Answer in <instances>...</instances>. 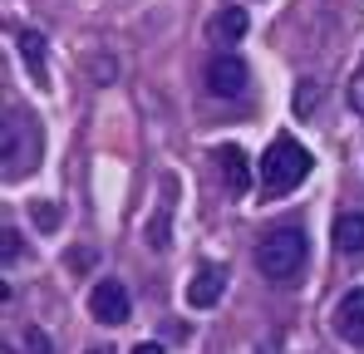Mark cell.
I'll list each match as a JSON object with an SVG mask.
<instances>
[{"label":"cell","mask_w":364,"mask_h":354,"mask_svg":"<svg viewBox=\"0 0 364 354\" xmlns=\"http://www.w3.org/2000/svg\"><path fill=\"white\" fill-rule=\"evenodd\" d=\"M40 148H45V138H40V123H35L30 114H20V109H10V114H5V128H0L5 182H15V177H25L30 168H40Z\"/></svg>","instance_id":"obj_1"},{"label":"cell","mask_w":364,"mask_h":354,"mask_svg":"<svg viewBox=\"0 0 364 354\" xmlns=\"http://www.w3.org/2000/svg\"><path fill=\"white\" fill-rule=\"evenodd\" d=\"M310 177V153L296 138H271V148L261 153V187L266 197H286Z\"/></svg>","instance_id":"obj_2"},{"label":"cell","mask_w":364,"mask_h":354,"mask_svg":"<svg viewBox=\"0 0 364 354\" xmlns=\"http://www.w3.org/2000/svg\"><path fill=\"white\" fill-rule=\"evenodd\" d=\"M305 232L301 227H281V232L261 236V246H256V271L266 276V281H291L296 271L305 266Z\"/></svg>","instance_id":"obj_3"},{"label":"cell","mask_w":364,"mask_h":354,"mask_svg":"<svg viewBox=\"0 0 364 354\" xmlns=\"http://www.w3.org/2000/svg\"><path fill=\"white\" fill-rule=\"evenodd\" d=\"M207 89L217 94V99H242L246 84H251V74H246V64L237 55H212V64H207Z\"/></svg>","instance_id":"obj_4"},{"label":"cell","mask_w":364,"mask_h":354,"mask_svg":"<svg viewBox=\"0 0 364 354\" xmlns=\"http://www.w3.org/2000/svg\"><path fill=\"white\" fill-rule=\"evenodd\" d=\"M89 315H94L99 325H123V320L133 315V300L123 291V281H99V286L89 291Z\"/></svg>","instance_id":"obj_5"},{"label":"cell","mask_w":364,"mask_h":354,"mask_svg":"<svg viewBox=\"0 0 364 354\" xmlns=\"http://www.w3.org/2000/svg\"><path fill=\"white\" fill-rule=\"evenodd\" d=\"M335 335L345 340V345H364V286H355L350 295H340V305H335Z\"/></svg>","instance_id":"obj_6"},{"label":"cell","mask_w":364,"mask_h":354,"mask_svg":"<svg viewBox=\"0 0 364 354\" xmlns=\"http://www.w3.org/2000/svg\"><path fill=\"white\" fill-rule=\"evenodd\" d=\"M222 291H227V276H222L217 266H207V271H197V276L187 281V305H192V310H212V305L222 300Z\"/></svg>","instance_id":"obj_7"},{"label":"cell","mask_w":364,"mask_h":354,"mask_svg":"<svg viewBox=\"0 0 364 354\" xmlns=\"http://www.w3.org/2000/svg\"><path fill=\"white\" fill-rule=\"evenodd\" d=\"M246 25H251V20H246L242 5H227V10H217V15H212L207 35H212V45H237V40L246 35Z\"/></svg>","instance_id":"obj_8"},{"label":"cell","mask_w":364,"mask_h":354,"mask_svg":"<svg viewBox=\"0 0 364 354\" xmlns=\"http://www.w3.org/2000/svg\"><path fill=\"white\" fill-rule=\"evenodd\" d=\"M217 168H222V177H227L232 192H246V187H251V163H246V153L237 148V143L217 148Z\"/></svg>","instance_id":"obj_9"},{"label":"cell","mask_w":364,"mask_h":354,"mask_svg":"<svg viewBox=\"0 0 364 354\" xmlns=\"http://www.w3.org/2000/svg\"><path fill=\"white\" fill-rule=\"evenodd\" d=\"M335 251L340 256H360L364 251V212H345L335 222Z\"/></svg>","instance_id":"obj_10"},{"label":"cell","mask_w":364,"mask_h":354,"mask_svg":"<svg viewBox=\"0 0 364 354\" xmlns=\"http://www.w3.org/2000/svg\"><path fill=\"white\" fill-rule=\"evenodd\" d=\"M20 55H25V64H30L35 84H50V69H45V40H40L35 30H25V35H20Z\"/></svg>","instance_id":"obj_11"},{"label":"cell","mask_w":364,"mask_h":354,"mask_svg":"<svg viewBox=\"0 0 364 354\" xmlns=\"http://www.w3.org/2000/svg\"><path fill=\"white\" fill-rule=\"evenodd\" d=\"M35 227H40V232H55V227H60V207H55V202H35Z\"/></svg>","instance_id":"obj_12"},{"label":"cell","mask_w":364,"mask_h":354,"mask_svg":"<svg viewBox=\"0 0 364 354\" xmlns=\"http://www.w3.org/2000/svg\"><path fill=\"white\" fill-rule=\"evenodd\" d=\"M315 99H320L315 79H301V89H296V114H310V109H315Z\"/></svg>","instance_id":"obj_13"},{"label":"cell","mask_w":364,"mask_h":354,"mask_svg":"<svg viewBox=\"0 0 364 354\" xmlns=\"http://www.w3.org/2000/svg\"><path fill=\"white\" fill-rule=\"evenodd\" d=\"M148 246H158V251L168 246V212H158V217L148 222Z\"/></svg>","instance_id":"obj_14"},{"label":"cell","mask_w":364,"mask_h":354,"mask_svg":"<svg viewBox=\"0 0 364 354\" xmlns=\"http://www.w3.org/2000/svg\"><path fill=\"white\" fill-rule=\"evenodd\" d=\"M350 109H355V114H364V69L350 79Z\"/></svg>","instance_id":"obj_15"},{"label":"cell","mask_w":364,"mask_h":354,"mask_svg":"<svg viewBox=\"0 0 364 354\" xmlns=\"http://www.w3.org/2000/svg\"><path fill=\"white\" fill-rule=\"evenodd\" d=\"M25 350L30 354H50V340H45L40 330H30V335H25Z\"/></svg>","instance_id":"obj_16"},{"label":"cell","mask_w":364,"mask_h":354,"mask_svg":"<svg viewBox=\"0 0 364 354\" xmlns=\"http://www.w3.org/2000/svg\"><path fill=\"white\" fill-rule=\"evenodd\" d=\"M20 256V232H5V266Z\"/></svg>","instance_id":"obj_17"},{"label":"cell","mask_w":364,"mask_h":354,"mask_svg":"<svg viewBox=\"0 0 364 354\" xmlns=\"http://www.w3.org/2000/svg\"><path fill=\"white\" fill-rule=\"evenodd\" d=\"M133 354H163V350H158V345L148 340V345H138V350H133Z\"/></svg>","instance_id":"obj_18"},{"label":"cell","mask_w":364,"mask_h":354,"mask_svg":"<svg viewBox=\"0 0 364 354\" xmlns=\"http://www.w3.org/2000/svg\"><path fill=\"white\" fill-rule=\"evenodd\" d=\"M89 354H109V350H89Z\"/></svg>","instance_id":"obj_19"}]
</instances>
